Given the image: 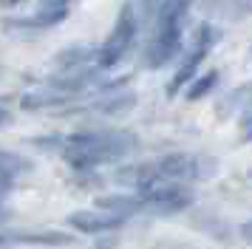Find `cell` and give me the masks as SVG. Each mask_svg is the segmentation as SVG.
<instances>
[{"instance_id":"cell-1","label":"cell","mask_w":252,"mask_h":249,"mask_svg":"<svg viewBox=\"0 0 252 249\" xmlns=\"http://www.w3.org/2000/svg\"><path fill=\"white\" fill-rule=\"evenodd\" d=\"M136 147V136L125 130H94L74 133L63 142V158L77 170H91L108 161L125 158Z\"/></svg>"},{"instance_id":"cell-2","label":"cell","mask_w":252,"mask_h":249,"mask_svg":"<svg viewBox=\"0 0 252 249\" xmlns=\"http://www.w3.org/2000/svg\"><path fill=\"white\" fill-rule=\"evenodd\" d=\"M207 158L198 156H187V153H173V156L164 158H153V161H145V164H133L119 173V179L133 184L136 190H148V187H156V184H187L193 179H201Z\"/></svg>"},{"instance_id":"cell-3","label":"cell","mask_w":252,"mask_h":249,"mask_svg":"<svg viewBox=\"0 0 252 249\" xmlns=\"http://www.w3.org/2000/svg\"><path fill=\"white\" fill-rule=\"evenodd\" d=\"M187 11V0H164L159 9V20H156V31L148 48V65L159 68L164 62H170L179 43H182V20Z\"/></svg>"},{"instance_id":"cell-4","label":"cell","mask_w":252,"mask_h":249,"mask_svg":"<svg viewBox=\"0 0 252 249\" xmlns=\"http://www.w3.org/2000/svg\"><path fill=\"white\" fill-rule=\"evenodd\" d=\"M133 37H136V11L127 3L125 9L119 11V17H116L114 31L108 34V40H105L102 48H99V65L102 68L116 65V62L127 54V48L133 45Z\"/></svg>"},{"instance_id":"cell-5","label":"cell","mask_w":252,"mask_h":249,"mask_svg":"<svg viewBox=\"0 0 252 249\" xmlns=\"http://www.w3.org/2000/svg\"><path fill=\"white\" fill-rule=\"evenodd\" d=\"M213 40H216V31L213 29H201V31L195 34V45H193V51L187 54V60L182 62V68H179V74L170 79V85H167V91H170V96L176 93V91L182 88L184 82H190L193 79V74L198 71V65H201V60L207 57V51H210V45H213Z\"/></svg>"},{"instance_id":"cell-6","label":"cell","mask_w":252,"mask_h":249,"mask_svg":"<svg viewBox=\"0 0 252 249\" xmlns=\"http://www.w3.org/2000/svg\"><path fill=\"white\" fill-rule=\"evenodd\" d=\"M68 224L80 232H108V229H116V226L125 224V215L114 213V210H82V213H74L68 218Z\"/></svg>"},{"instance_id":"cell-7","label":"cell","mask_w":252,"mask_h":249,"mask_svg":"<svg viewBox=\"0 0 252 249\" xmlns=\"http://www.w3.org/2000/svg\"><path fill=\"white\" fill-rule=\"evenodd\" d=\"M29 170V161L20 156H14V153H6V150H0V192H6L12 187V181Z\"/></svg>"},{"instance_id":"cell-8","label":"cell","mask_w":252,"mask_h":249,"mask_svg":"<svg viewBox=\"0 0 252 249\" xmlns=\"http://www.w3.org/2000/svg\"><path fill=\"white\" fill-rule=\"evenodd\" d=\"M235 105H241V108H250L252 105V82L238 91H232V96L227 99V108H235Z\"/></svg>"},{"instance_id":"cell-9","label":"cell","mask_w":252,"mask_h":249,"mask_svg":"<svg viewBox=\"0 0 252 249\" xmlns=\"http://www.w3.org/2000/svg\"><path fill=\"white\" fill-rule=\"evenodd\" d=\"M213 85H216V74H207V79L195 82L193 88H190V93H187V96H190V99H198V96H204L207 91L213 88Z\"/></svg>"},{"instance_id":"cell-10","label":"cell","mask_w":252,"mask_h":249,"mask_svg":"<svg viewBox=\"0 0 252 249\" xmlns=\"http://www.w3.org/2000/svg\"><path fill=\"white\" fill-rule=\"evenodd\" d=\"M244 136L252 139V119H247V124H244Z\"/></svg>"},{"instance_id":"cell-11","label":"cell","mask_w":252,"mask_h":249,"mask_svg":"<svg viewBox=\"0 0 252 249\" xmlns=\"http://www.w3.org/2000/svg\"><path fill=\"white\" fill-rule=\"evenodd\" d=\"M6 119H9V113H6V111H0V124L6 122Z\"/></svg>"},{"instance_id":"cell-12","label":"cell","mask_w":252,"mask_h":249,"mask_svg":"<svg viewBox=\"0 0 252 249\" xmlns=\"http://www.w3.org/2000/svg\"><path fill=\"white\" fill-rule=\"evenodd\" d=\"M247 238H252V221L247 224Z\"/></svg>"},{"instance_id":"cell-13","label":"cell","mask_w":252,"mask_h":249,"mask_svg":"<svg viewBox=\"0 0 252 249\" xmlns=\"http://www.w3.org/2000/svg\"><path fill=\"white\" fill-rule=\"evenodd\" d=\"M9 3H20V0H9Z\"/></svg>"},{"instance_id":"cell-14","label":"cell","mask_w":252,"mask_h":249,"mask_svg":"<svg viewBox=\"0 0 252 249\" xmlns=\"http://www.w3.org/2000/svg\"><path fill=\"white\" fill-rule=\"evenodd\" d=\"M250 176H252V173H250Z\"/></svg>"}]
</instances>
